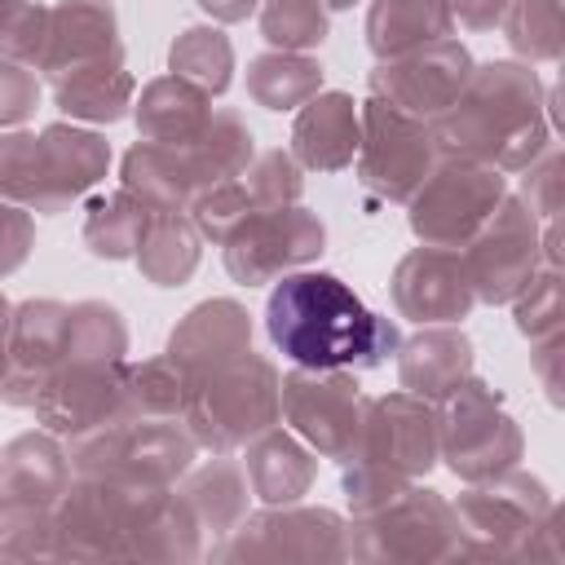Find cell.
I'll list each match as a JSON object with an SVG mask.
<instances>
[{"instance_id":"5b68a950","label":"cell","mask_w":565,"mask_h":565,"mask_svg":"<svg viewBox=\"0 0 565 565\" xmlns=\"http://www.w3.org/2000/svg\"><path fill=\"white\" fill-rule=\"evenodd\" d=\"M194 437L181 419H110L66 441L71 477L124 486H177L194 468Z\"/></svg>"},{"instance_id":"d6986e66","label":"cell","mask_w":565,"mask_h":565,"mask_svg":"<svg viewBox=\"0 0 565 565\" xmlns=\"http://www.w3.org/2000/svg\"><path fill=\"white\" fill-rule=\"evenodd\" d=\"M53 561H124V481L71 477L53 503Z\"/></svg>"},{"instance_id":"ffe728a7","label":"cell","mask_w":565,"mask_h":565,"mask_svg":"<svg viewBox=\"0 0 565 565\" xmlns=\"http://www.w3.org/2000/svg\"><path fill=\"white\" fill-rule=\"evenodd\" d=\"M388 296L397 318H411L419 327H437V322H463L477 309L468 269H463V252L450 247H411L388 278Z\"/></svg>"},{"instance_id":"6da1fadb","label":"cell","mask_w":565,"mask_h":565,"mask_svg":"<svg viewBox=\"0 0 565 565\" xmlns=\"http://www.w3.org/2000/svg\"><path fill=\"white\" fill-rule=\"evenodd\" d=\"M265 335L291 366L318 371H375L402 344L397 322L366 309L362 296L327 269H291L269 282Z\"/></svg>"},{"instance_id":"8d00e7d4","label":"cell","mask_w":565,"mask_h":565,"mask_svg":"<svg viewBox=\"0 0 565 565\" xmlns=\"http://www.w3.org/2000/svg\"><path fill=\"white\" fill-rule=\"evenodd\" d=\"M146 221H150V207L137 194H128L124 185L110 194H97L84 212V247L97 260H132V252L146 234Z\"/></svg>"},{"instance_id":"9c48e42d","label":"cell","mask_w":565,"mask_h":565,"mask_svg":"<svg viewBox=\"0 0 565 565\" xmlns=\"http://www.w3.org/2000/svg\"><path fill=\"white\" fill-rule=\"evenodd\" d=\"M212 561H230V565H247V561H305V565L349 561V521L331 508H309V503H265L260 512L247 508V516L212 547Z\"/></svg>"},{"instance_id":"d6a6232c","label":"cell","mask_w":565,"mask_h":565,"mask_svg":"<svg viewBox=\"0 0 565 565\" xmlns=\"http://www.w3.org/2000/svg\"><path fill=\"white\" fill-rule=\"evenodd\" d=\"M181 154H185V168L194 177V190L203 194V190L238 177L252 163L256 137H252V128H247V119L238 110H212V119L203 124V132L190 146H181Z\"/></svg>"},{"instance_id":"f6af8a7d","label":"cell","mask_w":565,"mask_h":565,"mask_svg":"<svg viewBox=\"0 0 565 565\" xmlns=\"http://www.w3.org/2000/svg\"><path fill=\"white\" fill-rule=\"evenodd\" d=\"M561 146L552 141L525 172H521V203L539 216V221H552V216H561Z\"/></svg>"},{"instance_id":"52a82bcc","label":"cell","mask_w":565,"mask_h":565,"mask_svg":"<svg viewBox=\"0 0 565 565\" xmlns=\"http://www.w3.org/2000/svg\"><path fill=\"white\" fill-rule=\"evenodd\" d=\"M463 556L450 499L424 481L406 486L371 516H349V561L362 565H433Z\"/></svg>"},{"instance_id":"ab89813d","label":"cell","mask_w":565,"mask_h":565,"mask_svg":"<svg viewBox=\"0 0 565 565\" xmlns=\"http://www.w3.org/2000/svg\"><path fill=\"white\" fill-rule=\"evenodd\" d=\"M565 0H512L499 31L516 62H561L565 53Z\"/></svg>"},{"instance_id":"ba28073f","label":"cell","mask_w":565,"mask_h":565,"mask_svg":"<svg viewBox=\"0 0 565 565\" xmlns=\"http://www.w3.org/2000/svg\"><path fill=\"white\" fill-rule=\"evenodd\" d=\"M503 194H508V177L499 168L441 154L424 177V185L406 199V225L424 247L463 252L468 238L503 203Z\"/></svg>"},{"instance_id":"cb8c5ba5","label":"cell","mask_w":565,"mask_h":565,"mask_svg":"<svg viewBox=\"0 0 565 565\" xmlns=\"http://www.w3.org/2000/svg\"><path fill=\"white\" fill-rule=\"evenodd\" d=\"M358 141H362V119H358L353 93L322 88L296 110L291 159L305 172H344V168H353Z\"/></svg>"},{"instance_id":"4fadbf2b","label":"cell","mask_w":565,"mask_h":565,"mask_svg":"<svg viewBox=\"0 0 565 565\" xmlns=\"http://www.w3.org/2000/svg\"><path fill=\"white\" fill-rule=\"evenodd\" d=\"M539 216L508 190L503 203L490 212V221L468 238L463 247V269L472 282L477 305H512L521 296V287L543 269V252H539Z\"/></svg>"},{"instance_id":"484cf974","label":"cell","mask_w":565,"mask_h":565,"mask_svg":"<svg viewBox=\"0 0 565 565\" xmlns=\"http://www.w3.org/2000/svg\"><path fill=\"white\" fill-rule=\"evenodd\" d=\"M243 472L260 503H300L318 481V455L291 428H265L243 446Z\"/></svg>"},{"instance_id":"2e32d148","label":"cell","mask_w":565,"mask_h":565,"mask_svg":"<svg viewBox=\"0 0 565 565\" xmlns=\"http://www.w3.org/2000/svg\"><path fill=\"white\" fill-rule=\"evenodd\" d=\"M110 141L84 124L57 119L35 132V159H31V199L26 212L57 216L88 190H97L110 172Z\"/></svg>"},{"instance_id":"4dcf8cb0","label":"cell","mask_w":565,"mask_h":565,"mask_svg":"<svg viewBox=\"0 0 565 565\" xmlns=\"http://www.w3.org/2000/svg\"><path fill=\"white\" fill-rule=\"evenodd\" d=\"M119 185L137 194L150 212H190L194 203V177L185 168V154L177 146H154V141H132L119 159Z\"/></svg>"},{"instance_id":"f907efd6","label":"cell","mask_w":565,"mask_h":565,"mask_svg":"<svg viewBox=\"0 0 565 565\" xmlns=\"http://www.w3.org/2000/svg\"><path fill=\"white\" fill-rule=\"evenodd\" d=\"M512 0H450V13H455V26L463 31H494L503 22Z\"/></svg>"},{"instance_id":"7402d4cb","label":"cell","mask_w":565,"mask_h":565,"mask_svg":"<svg viewBox=\"0 0 565 565\" xmlns=\"http://www.w3.org/2000/svg\"><path fill=\"white\" fill-rule=\"evenodd\" d=\"M124 66V35L119 13L110 0H57L49 4V44L40 57V75L66 79L79 71Z\"/></svg>"},{"instance_id":"f1b7e54d","label":"cell","mask_w":565,"mask_h":565,"mask_svg":"<svg viewBox=\"0 0 565 565\" xmlns=\"http://www.w3.org/2000/svg\"><path fill=\"white\" fill-rule=\"evenodd\" d=\"M177 494L185 499V508L194 512L203 539L212 534V547L247 516V499H252V486H247V472L238 459L230 455H212L203 459L199 468H190L181 481H177Z\"/></svg>"},{"instance_id":"ac0fdd59","label":"cell","mask_w":565,"mask_h":565,"mask_svg":"<svg viewBox=\"0 0 565 565\" xmlns=\"http://www.w3.org/2000/svg\"><path fill=\"white\" fill-rule=\"evenodd\" d=\"M124 362L57 358L49 384L40 388V397L31 406L35 424L49 428L53 437L71 441L97 424L124 419Z\"/></svg>"},{"instance_id":"ee69618b","label":"cell","mask_w":565,"mask_h":565,"mask_svg":"<svg viewBox=\"0 0 565 565\" xmlns=\"http://www.w3.org/2000/svg\"><path fill=\"white\" fill-rule=\"evenodd\" d=\"M49 44V4L40 0H0V57L40 66Z\"/></svg>"},{"instance_id":"c3c4849f","label":"cell","mask_w":565,"mask_h":565,"mask_svg":"<svg viewBox=\"0 0 565 565\" xmlns=\"http://www.w3.org/2000/svg\"><path fill=\"white\" fill-rule=\"evenodd\" d=\"M35 247V221L26 207L0 199V278L18 274Z\"/></svg>"},{"instance_id":"b9f144b4","label":"cell","mask_w":565,"mask_h":565,"mask_svg":"<svg viewBox=\"0 0 565 565\" xmlns=\"http://www.w3.org/2000/svg\"><path fill=\"white\" fill-rule=\"evenodd\" d=\"M0 561H53V508L0 494Z\"/></svg>"},{"instance_id":"7c38bea8","label":"cell","mask_w":565,"mask_h":565,"mask_svg":"<svg viewBox=\"0 0 565 565\" xmlns=\"http://www.w3.org/2000/svg\"><path fill=\"white\" fill-rule=\"evenodd\" d=\"M322 252H327V225L305 203L260 212L221 243L225 274L238 287H269L274 278L291 274V269L318 265Z\"/></svg>"},{"instance_id":"816d5d0a","label":"cell","mask_w":565,"mask_h":565,"mask_svg":"<svg viewBox=\"0 0 565 565\" xmlns=\"http://www.w3.org/2000/svg\"><path fill=\"white\" fill-rule=\"evenodd\" d=\"M216 26H234V22H247L256 9H260V0H194Z\"/></svg>"},{"instance_id":"f546056e","label":"cell","mask_w":565,"mask_h":565,"mask_svg":"<svg viewBox=\"0 0 565 565\" xmlns=\"http://www.w3.org/2000/svg\"><path fill=\"white\" fill-rule=\"evenodd\" d=\"M362 35L375 62H388L455 35V13H450V0H371Z\"/></svg>"},{"instance_id":"db71d44e","label":"cell","mask_w":565,"mask_h":565,"mask_svg":"<svg viewBox=\"0 0 565 565\" xmlns=\"http://www.w3.org/2000/svg\"><path fill=\"white\" fill-rule=\"evenodd\" d=\"M353 4H362V0H322L327 13H340V9H353Z\"/></svg>"},{"instance_id":"836d02e7","label":"cell","mask_w":565,"mask_h":565,"mask_svg":"<svg viewBox=\"0 0 565 565\" xmlns=\"http://www.w3.org/2000/svg\"><path fill=\"white\" fill-rule=\"evenodd\" d=\"M53 106L71 124H119L132 115L137 79L128 66H102V71H79L66 79H53Z\"/></svg>"},{"instance_id":"9a60e30c","label":"cell","mask_w":565,"mask_h":565,"mask_svg":"<svg viewBox=\"0 0 565 565\" xmlns=\"http://www.w3.org/2000/svg\"><path fill=\"white\" fill-rule=\"evenodd\" d=\"M472 53L463 40L446 35V40H433L424 49H411L402 57H388V62H375L366 84H371V97L388 102L393 110L411 115V119H424L433 124L468 84L472 75Z\"/></svg>"},{"instance_id":"30bf717a","label":"cell","mask_w":565,"mask_h":565,"mask_svg":"<svg viewBox=\"0 0 565 565\" xmlns=\"http://www.w3.org/2000/svg\"><path fill=\"white\" fill-rule=\"evenodd\" d=\"M358 119H362V141H358V185L384 203H406L424 177L433 172L437 141L433 128L424 119H411L402 110H393L380 97L358 102Z\"/></svg>"},{"instance_id":"f5cc1de1","label":"cell","mask_w":565,"mask_h":565,"mask_svg":"<svg viewBox=\"0 0 565 565\" xmlns=\"http://www.w3.org/2000/svg\"><path fill=\"white\" fill-rule=\"evenodd\" d=\"M9 318H13V305L0 291V375H4V358H9Z\"/></svg>"},{"instance_id":"d4e9b609","label":"cell","mask_w":565,"mask_h":565,"mask_svg":"<svg viewBox=\"0 0 565 565\" xmlns=\"http://www.w3.org/2000/svg\"><path fill=\"white\" fill-rule=\"evenodd\" d=\"M397 384L424 402H437L446 388H455L463 375H472V340L463 335L459 322H437L419 327L397 344Z\"/></svg>"},{"instance_id":"bcb514c9","label":"cell","mask_w":565,"mask_h":565,"mask_svg":"<svg viewBox=\"0 0 565 565\" xmlns=\"http://www.w3.org/2000/svg\"><path fill=\"white\" fill-rule=\"evenodd\" d=\"M31 159H35V132L4 128L0 132V199L26 207V199H31Z\"/></svg>"},{"instance_id":"f35d334b","label":"cell","mask_w":565,"mask_h":565,"mask_svg":"<svg viewBox=\"0 0 565 565\" xmlns=\"http://www.w3.org/2000/svg\"><path fill=\"white\" fill-rule=\"evenodd\" d=\"M62 358L88 362H124L128 358V322L110 300H75L66 313Z\"/></svg>"},{"instance_id":"d590c367","label":"cell","mask_w":565,"mask_h":565,"mask_svg":"<svg viewBox=\"0 0 565 565\" xmlns=\"http://www.w3.org/2000/svg\"><path fill=\"white\" fill-rule=\"evenodd\" d=\"M168 75L221 97L234 84V44L216 22H194L168 44Z\"/></svg>"},{"instance_id":"4316f807","label":"cell","mask_w":565,"mask_h":565,"mask_svg":"<svg viewBox=\"0 0 565 565\" xmlns=\"http://www.w3.org/2000/svg\"><path fill=\"white\" fill-rule=\"evenodd\" d=\"M66 486H71L66 441L53 437L49 428H26L0 446V494L4 499L53 508Z\"/></svg>"},{"instance_id":"681fc988","label":"cell","mask_w":565,"mask_h":565,"mask_svg":"<svg viewBox=\"0 0 565 565\" xmlns=\"http://www.w3.org/2000/svg\"><path fill=\"white\" fill-rule=\"evenodd\" d=\"M561 349H565V335L530 344V371L539 375V384H543L552 406H561Z\"/></svg>"},{"instance_id":"277c9868","label":"cell","mask_w":565,"mask_h":565,"mask_svg":"<svg viewBox=\"0 0 565 565\" xmlns=\"http://www.w3.org/2000/svg\"><path fill=\"white\" fill-rule=\"evenodd\" d=\"M181 424L194 437V446L207 450V455L243 450L256 433L282 424V375H278V366L265 353L247 349L234 362L199 375L190 384Z\"/></svg>"},{"instance_id":"1f68e13d","label":"cell","mask_w":565,"mask_h":565,"mask_svg":"<svg viewBox=\"0 0 565 565\" xmlns=\"http://www.w3.org/2000/svg\"><path fill=\"white\" fill-rule=\"evenodd\" d=\"M203 234L194 230L190 212H150L146 234L132 252L137 274L154 287H185L199 269Z\"/></svg>"},{"instance_id":"74e56055","label":"cell","mask_w":565,"mask_h":565,"mask_svg":"<svg viewBox=\"0 0 565 565\" xmlns=\"http://www.w3.org/2000/svg\"><path fill=\"white\" fill-rule=\"evenodd\" d=\"M185 397L190 380L168 353L124 362V419H181Z\"/></svg>"},{"instance_id":"60d3db41","label":"cell","mask_w":565,"mask_h":565,"mask_svg":"<svg viewBox=\"0 0 565 565\" xmlns=\"http://www.w3.org/2000/svg\"><path fill=\"white\" fill-rule=\"evenodd\" d=\"M260 35L278 53H313L331 35V13L322 0H260Z\"/></svg>"},{"instance_id":"8992f818","label":"cell","mask_w":565,"mask_h":565,"mask_svg":"<svg viewBox=\"0 0 565 565\" xmlns=\"http://www.w3.org/2000/svg\"><path fill=\"white\" fill-rule=\"evenodd\" d=\"M433 411H437V459L463 486L499 477L521 463L525 455L521 424L508 415L503 393L481 375H463L455 388H446L433 402Z\"/></svg>"},{"instance_id":"83f0119b","label":"cell","mask_w":565,"mask_h":565,"mask_svg":"<svg viewBox=\"0 0 565 565\" xmlns=\"http://www.w3.org/2000/svg\"><path fill=\"white\" fill-rule=\"evenodd\" d=\"M212 97L199 93L194 84L177 79V75H154L141 84V93L132 97V124H137V137L141 141H154V146H190L203 124L212 119Z\"/></svg>"},{"instance_id":"5bb4252c","label":"cell","mask_w":565,"mask_h":565,"mask_svg":"<svg viewBox=\"0 0 565 565\" xmlns=\"http://www.w3.org/2000/svg\"><path fill=\"white\" fill-rule=\"evenodd\" d=\"M300 194H305V168L291 159V150L269 146V150H256L238 177L203 190L190 203V221L203 234V243L221 247L238 225H247L260 212L300 203Z\"/></svg>"},{"instance_id":"3957f363","label":"cell","mask_w":565,"mask_h":565,"mask_svg":"<svg viewBox=\"0 0 565 565\" xmlns=\"http://www.w3.org/2000/svg\"><path fill=\"white\" fill-rule=\"evenodd\" d=\"M459 516V543L463 556L477 561H534V556H561L556 547V499L543 477L525 472L521 463L468 481L463 494L450 503Z\"/></svg>"},{"instance_id":"7bdbcfd3","label":"cell","mask_w":565,"mask_h":565,"mask_svg":"<svg viewBox=\"0 0 565 565\" xmlns=\"http://www.w3.org/2000/svg\"><path fill=\"white\" fill-rule=\"evenodd\" d=\"M561 269H539L525 287H521V296L512 300V322H516V331L530 340V344H539V340H552V335H565V296H561Z\"/></svg>"},{"instance_id":"8fae6325","label":"cell","mask_w":565,"mask_h":565,"mask_svg":"<svg viewBox=\"0 0 565 565\" xmlns=\"http://www.w3.org/2000/svg\"><path fill=\"white\" fill-rule=\"evenodd\" d=\"M366 393L358 384V371H318V366H291L282 375V424L318 455V459H349L362 419H366Z\"/></svg>"},{"instance_id":"44dd1931","label":"cell","mask_w":565,"mask_h":565,"mask_svg":"<svg viewBox=\"0 0 565 565\" xmlns=\"http://www.w3.org/2000/svg\"><path fill=\"white\" fill-rule=\"evenodd\" d=\"M66 300H22L13 305L9 318V358H4V375H0V402L13 411H31L40 388L49 384L57 358H62V340H66Z\"/></svg>"},{"instance_id":"e0dca14e","label":"cell","mask_w":565,"mask_h":565,"mask_svg":"<svg viewBox=\"0 0 565 565\" xmlns=\"http://www.w3.org/2000/svg\"><path fill=\"white\" fill-rule=\"evenodd\" d=\"M349 459L375 463L384 472H397L406 481H424L441 459H437V411L433 402L397 388L380 393L366 402L362 437Z\"/></svg>"},{"instance_id":"e575fe53","label":"cell","mask_w":565,"mask_h":565,"mask_svg":"<svg viewBox=\"0 0 565 565\" xmlns=\"http://www.w3.org/2000/svg\"><path fill=\"white\" fill-rule=\"evenodd\" d=\"M322 62L313 53H256L247 62V97L265 110H300L313 93H322Z\"/></svg>"},{"instance_id":"7a4b0ae2","label":"cell","mask_w":565,"mask_h":565,"mask_svg":"<svg viewBox=\"0 0 565 565\" xmlns=\"http://www.w3.org/2000/svg\"><path fill=\"white\" fill-rule=\"evenodd\" d=\"M437 154L477 159L508 172H525L552 146L547 88L530 62L490 57L477 62L463 93L428 124Z\"/></svg>"},{"instance_id":"7dc6e473","label":"cell","mask_w":565,"mask_h":565,"mask_svg":"<svg viewBox=\"0 0 565 565\" xmlns=\"http://www.w3.org/2000/svg\"><path fill=\"white\" fill-rule=\"evenodd\" d=\"M40 106V71L0 57V132L22 128Z\"/></svg>"},{"instance_id":"603a6c76","label":"cell","mask_w":565,"mask_h":565,"mask_svg":"<svg viewBox=\"0 0 565 565\" xmlns=\"http://www.w3.org/2000/svg\"><path fill=\"white\" fill-rule=\"evenodd\" d=\"M247 349H252V313L234 296H212V300H199L194 309H185L163 344V353L181 366V375L190 384L199 375L234 362Z\"/></svg>"}]
</instances>
